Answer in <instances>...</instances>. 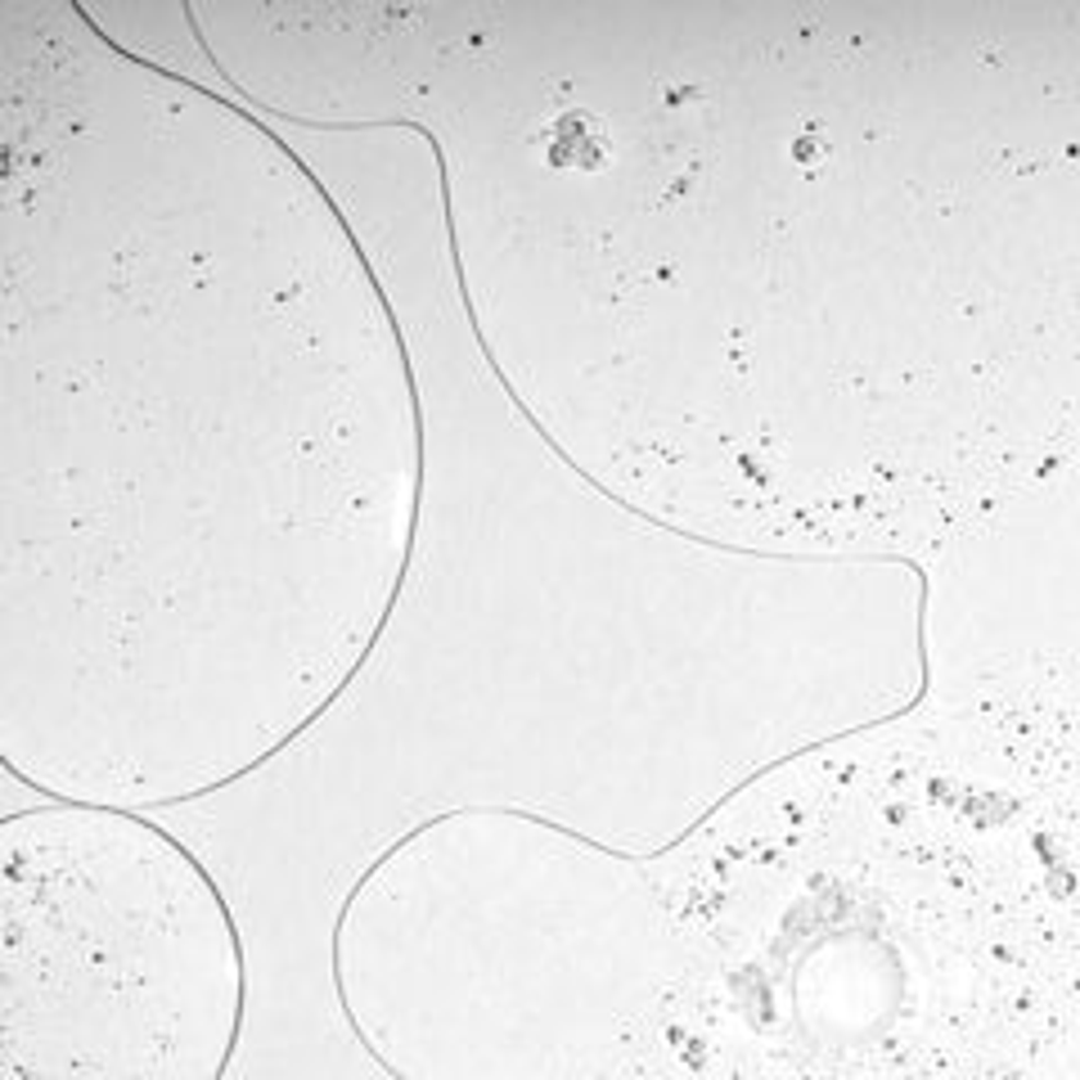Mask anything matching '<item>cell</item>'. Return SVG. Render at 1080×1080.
Returning a JSON list of instances; mask_svg holds the SVG:
<instances>
[{
    "label": "cell",
    "mask_w": 1080,
    "mask_h": 1080,
    "mask_svg": "<svg viewBox=\"0 0 1080 1080\" xmlns=\"http://www.w3.org/2000/svg\"><path fill=\"white\" fill-rule=\"evenodd\" d=\"M550 159L563 172H599L608 163V131L595 113L567 108L550 131Z\"/></svg>",
    "instance_id": "cell-1"
},
{
    "label": "cell",
    "mask_w": 1080,
    "mask_h": 1080,
    "mask_svg": "<svg viewBox=\"0 0 1080 1080\" xmlns=\"http://www.w3.org/2000/svg\"><path fill=\"white\" fill-rule=\"evenodd\" d=\"M820 149H824V144H820V140H815V136H801V140H797V149H793V153H797V159H815V153H820Z\"/></svg>",
    "instance_id": "cell-2"
}]
</instances>
